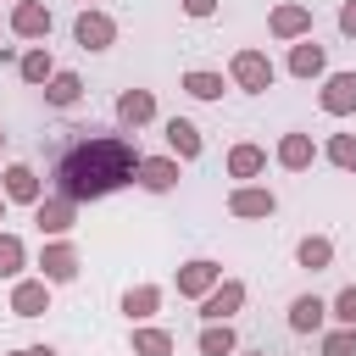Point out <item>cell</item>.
Here are the masks:
<instances>
[{"instance_id": "6da1fadb", "label": "cell", "mask_w": 356, "mask_h": 356, "mask_svg": "<svg viewBox=\"0 0 356 356\" xmlns=\"http://www.w3.org/2000/svg\"><path fill=\"white\" fill-rule=\"evenodd\" d=\"M139 150H134V139H122V134H100V128H78L61 150H56V161H50V184H56V195H67V200H100V195H117L122 184H134L139 178Z\"/></svg>"}, {"instance_id": "7a4b0ae2", "label": "cell", "mask_w": 356, "mask_h": 356, "mask_svg": "<svg viewBox=\"0 0 356 356\" xmlns=\"http://www.w3.org/2000/svg\"><path fill=\"white\" fill-rule=\"evenodd\" d=\"M228 78H234V89H245V95H267V89H273V78H278V67H273V56H267V50H234Z\"/></svg>"}, {"instance_id": "3957f363", "label": "cell", "mask_w": 356, "mask_h": 356, "mask_svg": "<svg viewBox=\"0 0 356 356\" xmlns=\"http://www.w3.org/2000/svg\"><path fill=\"white\" fill-rule=\"evenodd\" d=\"M72 39H78V50H111V44H117V22H111L100 6H83V11L72 17Z\"/></svg>"}, {"instance_id": "277c9868", "label": "cell", "mask_w": 356, "mask_h": 356, "mask_svg": "<svg viewBox=\"0 0 356 356\" xmlns=\"http://www.w3.org/2000/svg\"><path fill=\"white\" fill-rule=\"evenodd\" d=\"M267 33H273V39H284V44L306 39V33H312V6H300V0H284V6H273V17H267Z\"/></svg>"}, {"instance_id": "5b68a950", "label": "cell", "mask_w": 356, "mask_h": 356, "mask_svg": "<svg viewBox=\"0 0 356 356\" xmlns=\"http://www.w3.org/2000/svg\"><path fill=\"white\" fill-rule=\"evenodd\" d=\"M217 284H222V267H217L211 256H195V261L178 267V295H184V300H200V295H211Z\"/></svg>"}, {"instance_id": "8992f818", "label": "cell", "mask_w": 356, "mask_h": 356, "mask_svg": "<svg viewBox=\"0 0 356 356\" xmlns=\"http://www.w3.org/2000/svg\"><path fill=\"white\" fill-rule=\"evenodd\" d=\"M33 222H39V234L61 239V234L78 222V200H67V195H44V200L33 206Z\"/></svg>"}, {"instance_id": "52a82bcc", "label": "cell", "mask_w": 356, "mask_h": 356, "mask_svg": "<svg viewBox=\"0 0 356 356\" xmlns=\"http://www.w3.org/2000/svg\"><path fill=\"white\" fill-rule=\"evenodd\" d=\"M39 278H50V284H72V278H78V245L50 239V245L39 250Z\"/></svg>"}, {"instance_id": "ba28073f", "label": "cell", "mask_w": 356, "mask_h": 356, "mask_svg": "<svg viewBox=\"0 0 356 356\" xmlns=\"http://www.w3.org/2000/svg\"><path fill=\"white\" fill-rule=\"evenodd\" d=\"M0 195L17 200V206H39V200H44V195H39V172H33L28 161H11V167L0 172Z\"/></svg>"}, {"instance_id": "9c48e42d", "label": "cell", "mask_w": 356, "mask_h": 356, "mask_svg": "<svg viewBox=\"0 0 356 356\" xmlns=\"http://www.w3.org/2000/svg\"><path fill=\"white\" fill-rule=\"evenodd\" d=\"M239 306H245V284H239V278H222L211 295H200V317H206V323H228Z\"/></svg>"}, {"instance_id": "30bf717a", "label": "cell", "mask_w": 356, "mask_h": 356, "mask_svg": "<svg viewBox=\"0 0 356 356\" xmlns=\"http://www.w3.org/2000/svg\"><path fill=\"white\" fill-rule=\"evenodd\" d=\"M11 33L17 39H44L50 33V6L44 0H17L11 6Z\"/></svg>"}, {"instance_id": "8fae6325", "label": "cell", "mask_w": 356, "mask_h": 356, "mask_svg": "<svg viewBox=\"0 0 356 356\" xmlns=\"http://www.w3.org/2000/svg\"><path fill=\"white\" fill-rule=\"evenodd\" d=\"M228 211H234V217H273V211H278V195L261 189V184H239V189L228 195Z\"/></svg>"}, {"instance_id": "7c38bea8", "label": "cell", "mask_w": 356, "mask_h": 356, "mask_svg": "<svg viewBox=\"0 0 356 356\" xmlns=\"http://www.w3.org/2000/svg\"><path fill=\"white\" fill-rule=\"evenodd\" d=\"M11 312H17V317H44V312H50V278H17Z\"/></svg>"}, {"instance_id": "4fadbf2b", "label": "cell", "mask_w": 356, "mask_h": 356, "mask_svg": "<svg viewBox=\"0 0 356 356\" xmlns=\"http://www.w3.org/2000/svg\"><path fill=\"white\" fill-rule=\"evenodd\" d=\"M317 106H323L328 117H345V111H356V72H328V83H323Z\"/></svg>"}, {"instance_id": "5bb4252c", "label": "cell", "mask_w": 356, "mask_h": 356, "mask_svg": "<svg viewBox=\"0 0 356 356\" xmlns=\"http://www.w3.org/2000/svg\"><path fill=\"white\" fill-rule=\"evenodd\" d=\"M323 323H328V300H323V295L306 289V295L289 300V328H295V334H317Z\"/></svg>"}, {"instance_id": "9a60e30c", "label": "cell", "mask_w": 356, "mask_h": 356, "mask_svg": "<svg viewBox=\"0 0 356 356\" xmlns=\"http://www.w3.org/2000/svg\"><path fill=\"white\" fill-rule=\"evenodd\" d=\"M150 117H156V95L150 89H122L117 95V122L122 128H145Z\"/></svg>"}, {"instance_id": "2e32d148", "label": "cell", "mask_w": 356, "mask_h": 356, "mask_svg": "<svg viewBox=\"0 0 356 356\" xmlns=\"http://www.w3.org/2000/svg\"><path fill=\"white\" fill-rule=\"evenodd\" d=\"M161 134H167V150H172L178 161H195V156H200V145H206V139H200V128H195L189 117H167V128H161Z\"/></svg>"}, {"instance_id": "e0dca14e", "label": "cell", "mask_w": 356, "mask_h": 356, "mask_svg": "<svg viewBox=\"0 0 356 356\" xmlns=\"http://www.w3.org/2000/svg\"><path fill=\"white\" fill-rule=\"evenodd\" d=\"M323 67H328V50H323V44H317L312 33L289 44V72H295V78H317Z\"/></svg>"}, {"instance_id": "ac0fdd59", "label": "cell", "mask_w": 356, "mask_h": 356, "mask_svg": "<svg viewBox=\"0 0 356 356\" xmlns=\"http://www.w3.org/2000/svg\"><path fill=\"white\" fill-rule=\"evenodd\" d=\"M312 161H317L312 134H284V139H278V167H284V172H306Z\"/></svg>"}, {"instance_id": "d6986e66", "label": "cell", "mask_w": 356, "mask_h": 356, "mask_svg": "<svg viewBox=\"0 0 356 356\" xmlns=\"http://www.w3.org/2000/svg\"><path fill=\"white\" fill-rule=\"evenodd\" d=\"M139 184H145L150 195H167V189L178 184V156H145V161H139Z\"/></svg>"}, {"instance_id": "ffe728a7", "label": "cell", "mask_w": 356, "mask_h": 356, "mask_svg": "<svg viewBox=\"0 0 356 356\" xmlns=\"http://www.w3.org/2000/svg\"><path fill=\"white\" fill-rule=\"evenodd\" d=\"M261 172H267V150L261 145L245 139V145L228 150V178H261Z\"/></svg>"}, {"instance_id": "44dd1931", "label": "cell", "mask_w": 356, "mask_h": 356, "mask_svg": "<svg viewBox=\"0 0 356 356\" xmlns=\"http://www.w3.org/2000/svg\"><path fill=\"white\" fill-rule=\"evenodd\" d=\"M184 95H189V100H222V72L189 67V72H184Z\"/></svg>"}, {"instance_id": "7402d4cb", "label": "cell", "mask_w": 356, "mask_h": 356, "mask_svg": "<svg viewBox=\"0 0 356 356\" xmlns=\"http://www.w3.org/2000/svg\"><path fill=\"white\" fill-rule=\"evenodd\" d=\"M295 261H300L306 273H323V267L334 261V239H323V234H306V239L295 245Z\"/></svg>"}, {"instance_id": "603a6c76", "label": "cell", "mask_w": 356, "mask_h": 356, "mask_svg": "<svg viewBox=\"0 0 356 356\" xmlns=\"http://www.w3.org/2000/svg\"><path fill=\"white\" fill-rule=\"evenodd\" d=\"M156 306H161V289H156V284H134V289L122 295V317H128V323H145Z\"/></svg>"}, {"instance_id": "cb8c5ba5", "label": "cell", "mask_w": 356, "mask_h": 356, "mask_svg": "<svg viewBox=\"0 0 356 356\" xmlns=\"http://www.w3.org/2000/svg\"><path fill=\"white\" fill-rule=\"evenodd\" d=\"M17 72H22V83H50V78H56V61H50L44 44H33V50H22Z\"/></svg>"}, {"instance_id": "d4e9b609", "label": "cell", "mask_w": 356, "mask_h": 356, "mask_svg": "<svg viewBox=\"0 0 356 356\" xmlns=\"http://www.w3.org/2000/svg\"><path fill=\"white\" fill-rule=\"evenodd\" d=\"M78 95H83V78H78V72H56V78L44 83V100H50L56 111H67V106H78Z\"/></svg>"}, {"instance_id": "484cf974", "label": "cell", "mask_w": 356, "mask_h": 356, "mask_svg": "<svg viewBox=\"0 0 356 356\" xmlns=\"http://www.w3.org/2000/svg\"><path fill=\"white\" fill-rule=\"evenodd\" d=\"M234 350H239V339H234L228 323H206L200 328V356H234Z\"/></svg>"}, {"instance_id": "4316f807", "label": "cell", "mask_w": 356, "mask_h": 356, "mask_svg": "<svg viewBox=\"0 0 356 356\" xmlns=\"http://www.w3.org/2000/svg\"><path fill=\"white\" fill-rule=\"evenodd\" d=\"M134 356H172V334L167 328H134Z\"/></svg>"}, {"instance_id": "83f0119b", "label": "cell", "mask_w": 356, "mask_h": 356, "mask_svg": "<svg viewBox=\"0 0 356 356\" xmlns=\"http://www.w3.org/2000/svg\"><path fill=\"white\" fill-rule=\"evenodd\" d=\"M22 261H28V245H22L17 234H0V278H17Z\"/></svg>"}, {"instance_id": "f1b7e54d", "label": "cell", "mask_w": 356, "mask_h": 356, "mask_svg": "<svg viewBox=\"0 0 356 356\" xmlns=\"http://www.w3.org/2000/svg\"><path fill=\"white\" fill-rule=\"evenodd\" d=\"M328 161H334L339 172H356V134H334V139H328Z\"/></svg>"}, {"instance_id": "f546056e", "label": "cell", "mask_w": 356, "mask_h": 356, "mask_svg": "<svg viewBox=\"0 0 356 356\" xmlns=\"http://www.w3.org/2000/svg\"><path fill=\"white\" fill-rule=\"evenodd\" d=\"M328 317H334V323H345V328H356V284H345V289L328 300Z\"/></svg>"}, {"instance_id": "4dcf8cb0", "label": "cell", "mask_w": 356, "mask_h": 356, "mask_svg": "<svg viewBox=\"0 0 356 356\" xmlns=\"http://www.w3.org/2000/svg\"><path fill=\"white\" fill-rule=\"evenodd\" d=\"M323 356H356V328H345V323L328 328L323 334Z\"/></svg>"}, {"instance_id": "1f68e13d", "label": "cell", "mask_w": 356, "mask_h": 356, "mask_svg": "<svg viewBox=\"0 0 356 356\" xmlns=\"http://www.w3.org/2000/svg\"><path fill=\"white\" fill-rule=\"evenodd\" d=\"M184 6V17H195V22H206L211 11H217V0H178Z\"/></svg>"}, {"instance_id": "d6a6232c", "label": "cell", "mask_w": 356, "mask_h": 356, "mask_svg": "<svg viewBox=\"0 0 356 356\" xmlns=\"http://www.w3.org/2000/svg\"><path fill=\"white\" fill-rule=\"evenodd\" d=\"M339 33H350V39H356V0H345V6H339Z\"/></svg>"}, {"instance_id": "836d02e7", "label": "cell", "mask_w": 356, "mask_h": 356, "mask_svg": "<svg viewBox=\"0 0 356 356\" xmlns=\"http://www.w3.org/2000/svg\"><path fill=\"white\" fill-rule=\"evenodd\" d=\"M11 356H56L50 345H22V350H11Z\"/></svg>"}, {"instance_id": "e575fe53", "label": "cell", "mask_w": 356, "mask_h": 356, "mask_svg": "<svg viewBox=\"0 0 356 356\" xmlns=\"http://www.w3.org/2000/svg\"><path fill=\"white\" fill-rule=\"evenodd\" d=\"M0 222H6V195H0Z\"/></svg>"}, {"instance_id": "d590c367", "label": "cell", "mask_w": 356, "mask_h": 356, "mask_svg": "<svg viewBox=\"0 0 356 356\" xmlns=\"http://www.w3.org/2000/svg\"><path fill=\"white\" fill-rule=\"evenodd\" d=\"M245 356H267V350H245Z\"/></svg>"}, {"instance_id": "8d00e7d4", "label": "cell", "mask_w": 356, "mask_h": 356, "mask_svg": "<svg viewBox=\"0 0 356 356\" xmlns=\"http://www.w3.org/2000/svg\"><path fill=\"white\" fill-rule=\"evenodd\" d=\"M0 150H6V128H0Z\"/></svg>"}, {"instance_id": "74e56055", "label": "cell", "mask_w": 356, "mask_h": 356, "mask_svg": "<svg viewBox=\"0 0 356 356\" xmlns=\"http://www.w3.org/2000/svg\"><path fill=\"white\" fill-rule=\"evenodd\" d=\"M83 6H95V0H83Z\"/></svg>"}]
</instances>
